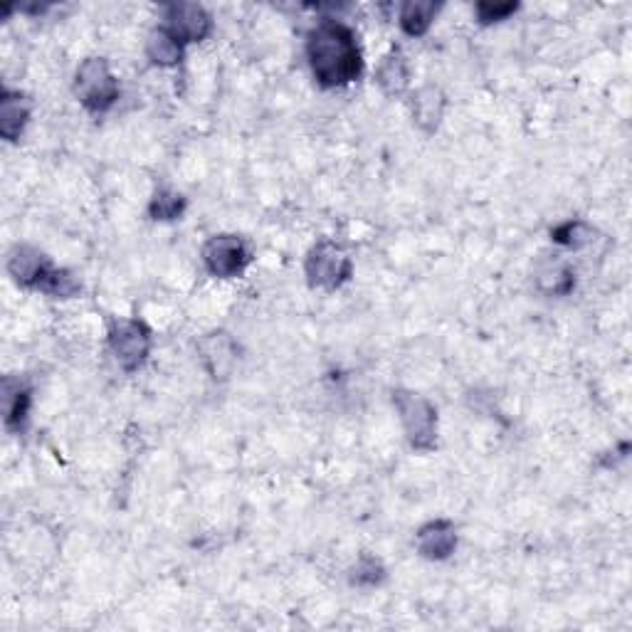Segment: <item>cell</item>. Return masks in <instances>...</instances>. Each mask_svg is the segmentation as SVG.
<instances>
[{
	"instance_id": "1",
	"label": "cell",
	"mask_w": 632,
	"mask_h": 632,
	"mask_svg": "<svg viewBox=\"0 0 632 632\" xmlns=\"http://www.w3.org/2000/svg\"><path fill=\"white\" fill-rule=\"evenodd\" d=\"M307 57L314 79L324 89L346 87L363 70L354 30L341 20L324 18L316 25L307 40Z\"/></svg>"
},
{
	"instance_id": "2",
	"label": "cell",
	"mask_w": 632,
	"mask_h": 632,
	"mask_svg": "<svg viewBox=\"0 0 632 632\" xmlns=\"http://www.w3.org/2000/svg\"><path fill=\"white\" fill-rule=\"evenodd\" d=\"M393 405L400 415L405 435L413 450L430 452L437 445V410L428 398L413 391H393Z\"/></svg>"
},
{
	"instance_id": "3",
	"label": "cell",
	"mask_w": 632,
	"mask_h": 632,
	"mask_svg": "<svg viewBox=\"0 0 632 632\" xmlns=\"http://www.w3.org/2000/svg\"><path fill=\"white\" fill-rule=\"evenodd\" d=\"M119 82L102 57H87L75 75V97L87 112L104 114L117 104Z\"/></svg>"
},
{
	"instance_id": "4",
	"label": "cell",
	"mask_w": 632,
	"mask_h": 632,
	"mask_svg": "<svg viewBox=\"0 0 632 632\" xmlns=\"http://www.w3.org/2000/svg\"><path fill=\"white\" fill-rule=\"evenodd\" d=\"M354 272V262L351 257L341 250L334 242L324 240L319 245L312 247V252L307 255L304 262V275L312 287L319 289H339L341 284H346Z\"/></svg>"
},
{
	"instance_id": "5",
	"label": "cell",
	"mask_w": 632,
	"mask_h": 632,
	"mask_svg": "<svg viewBox=\"0 0 632 632\" xmlns=\"http://www.w3.org/2000/svg\"><path fill=\"white\" fill-rule=\"evenodd\" d=\"M109 346L126 373L139 371L151 354L149 326L136 319H117L109 329Z\"/></svg>"
},
{
	"instance_id": "6",
	"label": "cell",
	"mask_w": 632,
	"mask_h": 632,
	"mask_svg": "<svg viewBox=\"0 0 632 632\" xmlns=\"http://www.w3.org/2000/svg\"><path fill=\"white\" fill-rule=\"evenodd\" d=\"M252 255L237 235H215L203 247V265L213 277L233 279L247 270Z\"/></svg>"
},
{
	"instance_id": "7",
	"label": "cell",
	"mask_w": 632,
	"mask_h": 632,
	"mask_svg": "<svg viewBox=\"0 0 632 632\" xmlns=\"http://www.w3.org/2000/svg\"><path fill=\"white\" fill-rule=\"evenodd\" d=\"M163 28L183 47L200 42L213 33V18L198 3H173L166 8V25Z\"/></svg>"
},
{
	"instance_id": "8",
	"label": "cell",
	"mask_w": 632,
	"mask_h": 632,
	"mask_svg": "<svg viewBox=\"0 0 632 632\" xmlns=\"http://www.w3.org/2000/svg\"><path fill=\"white\" fill-rule=\"evenodd\" d=\"M52 262L40 250L30 245H18L8 257V272L20 287L40 289L45 277L50 275Z\"/></svg>"
},
{
	"instance_id": "9",
	"label": "cell",
	"mask_w": 632,
	"mask_h": 632,
	"mask_svg": "<svg viewBox=\"0 0 632 632\" xmlns=\"http://www.w3.org/2000/svg\"><path fill=\"white\" fill-rule=\"evenodd\" d=\"M415 544H418L420 556L428 558V561H445L457 549V531L445 519L428 521L425 526H420Z\"/></svg>"
},
{
	"instance_id": "10",
	"label": "cell",
	"mask_w": 632,
	"mask_h": 632,
	"mask_svg": "<svg viewBox=\"0 0 632 632\" xmlns=\"http://www.w3.org/2000/svg\"><path fill=\"white\" fill-rule=\"evenodd\" d=\"M445 107V92L440 87H435V84H425V87H420L413 94V119L425 134H435L442 117H445Z\"/></svg>"
},
{
	"instance_id": "11",
	"label": "cell",
	"mask_w": 632,
	"mask_h": 632,
	"mask_svg": "<svg viewBox=\"0 0 632 632\" xmlns=\"http://www.w3.org/2000/svg\"><path fill=\"white\" fill-rule=\"evenodd\" d=\"M30 121V102L20 92L3 89L0 94V134L5 141H18Z\"/></svg>"
},
{
	"instance_id": "12",
	"label": "cell",
	"mask_w": 632,
	"mask_h": 632,
	"mask_svg": "<svg viewBox=\"0 0 632 632\" xmlns=\"http://www.w3.org/2000/svg\"><path fill=\"white\" fill-rule=\"evenodd\" d=\"M376 82H378V87L388 94V97H398V94H403L405 89H408L410 67H408V60H405V55L398 50V47L383 57L381 67H378V72H376Z\"/></svg>"
},
{
	"instance_id": "13",
	"label": "cell",
	"mask_w": 632,
	"mask_h": 632,
	"mask_svg": "<svg viewBox=\"0 0 632 632\" xmlns=\"http://www.w3.org/2000/svg\"><path fill=\"white\" fill-rule=\"evenodd\" d=\"M30 388L25 383L5 378L3 381V408H5V428L20 430L30 413Z\"/></svg>"
},
{
	"instance_id": "14",
	"label": "cell",
	"mask_w": 632,
	"mask_h": 632,
	"mask_svg": "<svg viewBox=\"0 0 632 632\" xmlns=\"http://www.w3.org/2000/svg\"><path fill=\"white\" fill-rule=\"evenodd\" d=\"M440 13V3L433 0H408L400 8V28L410 38H423Z\"/></svg>"
},
{
	"instance_id": "15",
	"label": "cell",
	"mask_w": 632,
	"mask_h": 632,
	"mask_svg": "<svg viewBox=\"0 0 632 632\" xmlns=\"http://www.w3.org/2000/svg\"><path fill=\"white\" fill-rule=\"evenodd\" d=\"M146 55L158 67H176L183 57V45L166 28H156L146 40Z\"/></svg>"
},
{
	"instance_id": "16",
	"label": "cell",
	"mask_w": 632,
	"mask_h": 632,
	"mask_svg": "<svg viewBox=\"0 0 632 632\" xmlns=\"http://www.w3.org/2000/svg\"><path fill=\"white\" fill-rule=\"evenodd\" d=\"M183 210H186V198L176 191H168V188L156 191V196L151 198L149 205L151 218L163 220V223H166V220H178L183 215Z\"/></svg>"
},
{
	"instance_id": "17",
	"label": "cell",
	"mask_w": 632,
	"mask_h": 632,
	"mask_svg": "<svg viewBox=\"0 0 632 632\" xmlns=\"http://www.w3.org/2000/svg\"><path fill=\"white\" fill-rule=\"evenodd\" d=\"M551 237H553V242H558V245L578 250V247L588 245V242L593 240V230L588 228L583 220H568V223L558 225V228L551 233Z\"/></svg>"
},
{
	"instance_id": "18",
	"label": "cell",
	"mask_w": 632,
	"mask_h": 632,
	"mask_svg": "<svg viewBox=\"0 0 632 632\" xmlns=\"http://www.w3.org/2000/svg\"><path fill=\"white\" fill-rule=\"evenodd\" d=\"M79 289H82V284H79L70 272L52 267L50 275H47L45 282H42L40 292L50 294V297H57V299H70V297H75V294H79Z\"/></svg>"
},
{
	"instance_id": "19",
	"label": "cell",
	"mask_w": 632,
	"mask_h": 632,
	"mask_svg": "<svg viewBox=\"0 0 632 632\" xmlns=\"http://www.w3.org/2000/svg\"><path fill=\"white\" fill-rule=\"evenodd\" d=\"M383 578H386L383 563L373 556H361V561L354 568V576H351V583H356V586H378V583H383Z\"/></svg>"
},
{
	"instance_id": "20",
	"label": "cell",
	"mask_w": 632,
	"mask_h": 632,
	"mask_svg": "<svg viewBox=\"0 0 632 632\" xmlns=\"http://www.w3.org/2000/svg\"><path fill=\"white\" fill-rule=\"evenodd\" d=\"M539 284L546 294H568L573 289V275L563 265H553L541 272Z\"/></svg>"
},
{
	"instance_id": "21",
	"label": "cell",
	"mask_w": 632,
	"mask_h": 632,
	"mask_svg": "<svg viewBox=\"0 0 632 632\" xmlns=\"http://www.w3.org/2000/svg\"><path fill=\"white\" fill-rule=\"evenodd\" d=\"M516 10H519L516 3H477V18L482 25H492L507 20Z\"/></svg>"
}]
</instances>
